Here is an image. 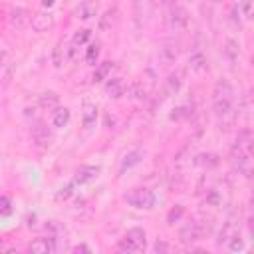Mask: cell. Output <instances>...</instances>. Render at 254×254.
<instances>
[{"label": "cell", "instance_id": "obj_2", "mask_svg": "<svg viewBox=\"0 0 254 254\" xmlns=\"http://www.w3.org/2000/svg\"><path fill=\"white\" fill-rule=\"evenodd\" d=\"M147 246V234L143 228L135 226V228H129L125 232V236L119 240L117 248L121 252H143Z\"/></svg>", "mask_w": 254, "mask_h": 254}, {"label": "cell", "instance_id": "obj_15", "mask_svg": "<svg viewBox=\"0 0 254 254\" xmlns=\"http://www.w3.org/2000/svg\"><path fill=\"white\" fill-rule=\"evenodd\" d=\"M125 81L121 79V77H113V79H109L107 81V85H105V91L113 97V99H119V97H123V93H125Z\"/></svg>", "mask_w": 254, "mask_h": 254}, {"label": "cell", "instance_id": "obj_19", "mask_svg": "<svg viewBox=\"0 0 254 254\" xmlns=\"http://www.w3.org/2000/svg\"><path fill=\"white\" fill-rule=\"evenodd\" d=\"M30 24H32V28H34L36 32H46V30L54 24V18H52L50 14H36Z\"/></svg>", "mask_w": 254, "mask_h": 254}, {"label": "cell", "instance_id": "obj_5", "mask_svg": "<svg viewBox=\"0 0 254 254\" xmlns=\"http://www.w3.org/2000/svg\"><path fill=\"white\" fill-rule=\"evenodd\" d=\"M234 234H240V216H238V212H232L228 218H226V222L222 224V228H220V232H218V244H226Z\"/></svg>", "mask_w": 254, "mask_h": 254}, {"label": "cell", "instance_id": "obj_6", "mask_svg": "<svg viewBox=\"0 0 254 254\" xmlns=\"http://www.w3.org/2000/svg\"><path fill=\"white\" fill-rule=\"evenodd\" d=\"M8 22H10V26H12V28H16V30H24V28H28V26H30V22H32V14H30L26 8L16 6V8H12V10H10Z\"/></svg>", "mask_w": 254, "mask_h": 254}, {"label": "cell", "instance_id": "obj_31", "mask_svg": "<svg viewBox=\"0 0 254 254\" xmlns=\"http://www.w3.org/2000/svg\"><path fill=\"white\" fill-rule=\"evenodd\" d=\"M238 8L246 20L252 18V0H238Z\"/></svg>", "mask_w": 254, "mask_h": 254}, {"label": "cell", "instance_id": "obj_38", "mask_svg": "<svg viewBox=\"0 0 254 254\" xmlns=\"http://www.w3.org/2000/svg\"><path fill=\"white\" fill-rule=\"evenodd\" d=\"M0 244H2V238H0Z\"/></svg>", "mask_w": 254, "mask_h": 254}, {"label": "cell", "instance_id": "obj_25", "mask_svg": "<svg viewBox=\"0 0 254 254\" xmlns=\"http://www.w3.org/2000/svg\"><path fill=\"white\" fill-rule=\"evenodd\" d=\"M89 36H91V32H89V30H77V32L73 34V38H71V46H75V48L85 46V44H87V40H89Z\"/></svg>", "mask_w": 254, "mask_h": 254}, {"label": "cell", "instance_id": "obj_4", "mask_svg": "<svg viewBox=\"0 0 254 254\" xmlns=\"http://www.w3.org/2000/svg\"><path fill=\"white\" fill-rule=\"evenodd\" d=\"M204 234V226L196 220H189L179 228V240L183 244H194L196 240H200Z\"/></svg>", "mask_w": 254, "mask_h": 254}, {"label": "cell", "instance_id": "obj_13", "mask_svg": "<svg viewBox=\"0 0 254 254\" xmlns=\"http://www.w3.org/2000/svg\"><path fill=\"white\" fill-rule=\"evenodd\" d=\"M141 159H143V151H139V149H135V151H129L123 159H121V165H119V173H125V171H129L131 167H135V165H139L141 163Z\"/></svg>", "mask_w": 254, "mask_h": 254}, {"label": "cell", "instance_id": "obj_30", "mask_svg": "<svg viewBox=\"0 0 254 254\" xmlns=\"http://www.w3.org/2000/svg\"><path fill=\"white\" fill-rule=\"evenodd\" d=\"M12 200L4 194H0V216H10L12 214Z\"/></svg>", "mask_w": 254, "mask_h": 254}, {"label": "cell", "instance_id": "obj_12", "mask_svg": "<svg viewBox=\"0 0 254 254\" xmlns=\"http://www.w3.org/2000/svg\"><path fill=\"white\" fill-rule=\"evenodd\" d=\"M177 56H179V50H177V46H175L173 42H167V44L159 50V62H161L163 65H171V64H175Z\"/></svg>", "mask_w": 254, "mask_h": 254}, {"label": "cell", "instance_id": "obj_34", "mask_svg": "<svg viewBox=\"0 0 254 254\" xmlns=\"http://www.w3.org/2000/svg\"><path fill=\"white\" fill-rule=\"evenodd\" d=\"M153 248H155V252H169L171 250V244H167L165 240H157Z\"/></svg>", "mask_w": 254, "mask_h": 254}, {"label": "cell", "instance_id": "obj_26", "mask_svg": "<svg viewBox=\"0 0 254 254\" xmlns=\"http://www.w3.org/2000/svg\"><path fill=\"white\" fill-rule=\"evenodd\" d=\"M64 62H65V44L64 42H58V46L54 50V65L60 67Z\"/></svg>", "mask_w": 254, "mask_h": 254}, {"label": "cell", "instance_id": "obj_33", "mask_svg": "<svg viewBox=\"0 0 254 254\" xmlns=\"http://www.w3.org/2000/svg\"><path fill=\"white\" fill-rule=\"evenodd\" d=\"M189 109H192V107H189V105H179L177 109H173L171 119H183V117H189V115H190Z\"/></svg>", "mask_w": 254, "mask_h": 254}, {"label": "cell", "instance_id": "obj_35", "mask_svg": "<svg viewBox=\"0 0 254 254\" xmlns=\"http://www.w3.org/2000/svg\"><path fill=\"white\" fill-rule=\"evenodd\" d=\"M71 252H91V248H89V246H85V244H77V246H73V248H71Z\"/></svg>", "mask_w": 254, "mask_h": 254}, {"label": "cell", "instance_id": "obj_8", "mask_svg": "<svg viewBox=\"0 0 254 254\" xmlns=\"http://www.w3.org/2000/svg\"><path fill=\"white\" fill-rule=\"evenodd\" d=\"M99 173H101V169H99L97 165H83V167H79V169L75 171L73 183H75V185H85V183L97 179Z\"/></svg>", "mask_w": 254, "mask_h": 254}, {"label": "cell", "instance_id": "obj_28", "mask_svg": "<svg viewBox=\"0 0 254 254\" xmlns=\"http://www.w3.org/2000/svg\"><path fill=\"white\" fill-rule=\"evenodd\" d=\"M75 187H77V185H75L73 181H71V183H67L65 187H62V189L58 190L56 198H58V200H67V198H69V196L73 194V189H75Z\"/></svg>", "mask_w": 254, "mask_h": 254}, {"label": "cell", "instance_id": "obj_17", "mask_svg": "<svg viewBox=\"0 0 254 254\" xmlns=\"http://www.w3.org/2000/svg\"><path fill=\"white\" fill-rule=\"evenodd\" d=\"M12 71V58L6 50H0V83H4L10 77Z\"/></svg>", "mask_w": 254, "mask_h": 254}, {"label": "cell", "instance_id": "obj_36", "mask_svg": "<svg viewBox=\"0 0 254 254\" xmlns=\"http://www.w3.org/2000/svg\"><path fill=\"white\" fill-rule=\"evenodd\" d=\"M54 4H56V0H42V6L44 8H52Z\"/></svg>", "mask_w": 254, "mask_h": 254}, {"label": "cell", "instance_id": "obj_10", "mask_svg": "<svg viewBox=\"0 0 254 254\" xmlns=\"http://www.w3.org/2000/svg\"><path fill=\"white\" fill-rule=\"evenodd\" d=\"M181 83H183V73L177 69V71H171L169 77L165 79V85H163V91H165V97L169 95H175L179 89H181Z\"/></svg>", "mask_w": 254, "mask_h": 254}, {"label": "cell", "instance_id": "obj_20", "mask_svg": "<svg viewBox=\"0 0 254 254\" xmlns=\"http://www.w3.org/2000/svg\"><path fill=\"white\" fill-rule=\"evenodd\" d=\"M58 101L60 99H58V95L54 91H46V93L40 95V107L46 109V111H54L58 107Z\"/></svg>", "mask_w": 254, "mask_h": 254}, {"label": "cell", "instance_id": "obj_37", "mask_svg": "<svg viewBox=\"0 0 254 254\" xmlns=\"http://www.w3.org/2000/svg\"><path fill=\"white\" fill-rule=\"evenodd\" d=\"M151 4L153 6H159V4H163V0H151Z\"/></svg>", "mask_w": 254, "mask_h": 254}, {"label": "cell", "instance_id": "obj_24", "mask_svg": "<svg viewBox=\"0 0 254 254\" xmlns=\"http://www.w3.org/2000/svg\"><path fill=\"white\" fill-rule=\"evenodd\" d=\"M204 202L208 206H220L222 204V194L218 192V189H208L206 196H204Z\"/></svg>", "mask_w": 254, "mask_h": 254}, {"label": "cell", "instance_id": "obj_14", "mask_svg": "<svg viewBox=\"0 0 254 254\" xmlns=\"http://www.w3.org/2000/svg\"><path fill=\"white\" fill-rule=\"evenodd\" d=\"M95 117H97V107H95V103H91V101H83V105H81V119H83V127H91L93 123H95Z\"/></svg>", "mask_w": 254, "mask_h": 254}, {"label": "cell", "instance_id": "obj_3", "mask_svg": "<svg viewBox=\"0 0 254 254\" xmlns=\"http://www.w3.org/2000/svg\"><path fill=\"white\" fill-rule=\"evenodd\" d=\"M123 198L127 200V204H131V206H135V208H145V210L153 208L155 202H157L155 194H153L149 189H145V187H135V189L127 190V192L123 194Z\"/></svg>", "mask_w": 254, "mask_h": 254}, {"label": "cell", "instance_id": "obj_29", "mask_svg": "<svg viewBox=\"0 0 254 254\" xmlns=\"http://www.w3.org/2000/svg\"><path fill=\"white\" fill-rule=\"evenodd\" d=\"M226 246H228V250H232V252H240V250H244V240H242L240 234H234V236L226 242Z\"/></svg>", "mask_w": 254, "mask_h": 254}, {"label": "cell", "instance_id": "obj_21", "mask_svg": "<svg viewBox=\"0 0 254 254\" xmlns=\"http://www.w3.org/2000/svg\"><path fill=\"white\" fill-rule=\"evenodd\" d=\"M111 69H113V64L111 62H101L95 67V71H93V83H99V81L107 79V75L111 73Z\"/></svg>", "mask_w": 254, "mask_h": 254}, {"label": "cell", "instance_id": "obj_27", "mask_svg": "<svg viewBox=\"0 0 254 254\" xmlns=\"http://www.w3.org/2000/svg\"><path fill=\"white\" fill-rule=\"evenodd\" d=\"M97 58H99V44L95 42V44H89L85 48V62L87 64H95Z\"/></svg>", "mask_w": 254, "mask_h": 254}, {"label": "cell", "instance_id": "obj_23", "mask_svg": "<svg viewBox=\"0 0 254 254\" xmlns=\"http://www.w3.org/2000/svg\"><path fill=\"white\" fill-rule=\"evenodd\" d=\"M194 165H198V167H216L218 165V157L216 155H212V153H202V155H196V159H194Z\"/></svg>", "mask_w": 254, "mask_h": 254}, {"label": "cell", "instance_id": "obj_16", "mask_svg": "<svg viewBox=\"0 0 254 254\" xmlns=\"http://www.w3.org/2000/svg\"><path fill=\"white\" fill-rule=\"evenodd\" d=\"M69 117H71V113H69L67 107H56L52 111V123H54V127H65L69 123Z\"/></svg>", "mask_w": 254, "mask_h": 254}, {"label": "cell", "instance_id": "obj_11", "mask_svg": "<svg viewBox=\"0 0 254 254\" xmlns=\"http://www.w3.org/2000/svg\"><path fill=\"white\" fill-rule=\"evenodd\" d=\"M28 250L36 252V254H48V252L56 250V242H54V238H36L28 244Z\"/></svg>", "mask_w": 254, "mask_h": 254}, {"label": "cell", "instance_id": "obj_32", "mask_svg": "<svg viewBox=\"0 0 254 254\" xmlns=\"http://www.w3.org/2000/svg\"><path fill=\"white\" fill-rule=\"evenodd\" d=\"M183 206H175V208H171L169 210V214H167V222L169 224H175L177 220H181V216H183Z\"/></svg>", "mask_w": 254, "mask_h": 254}, {"label": "cell", "instance_id": "obj_7", "mask_svg": "<svg viewBox=\"0 0 254 254\" xmlns=\"http://www.w3.org/2000/svg\"><path fill=\"white\" fill-rule=\"evenodd\" d=\"M32 141L36 143V147H40V149H46L48 145H50V141H52V133H50V129L40 121V123H36L34 127H32Z\"/></svg>", "mask_w": 254, "mask_h": 254}, {"label": "cell", "instance_id": "obj_18", "mask_svg": "<svg viewBox=\"0 0 254 254\" xmlns=\"http://www.w3.org/2000/svg\"><path fill=\"white\" fill-rule=\"evenodd\" d=\"M75 14H77V18H81V20H89V18H93V16L97 14V4L85 0V2H81V4L75 8Z\"/></svg>", "mask_w": 254, "mask_h": 254}, {"label": "cell", "instance_id": "obj_9", "mask_svg": "<svg viewBox=\"0 0 254 254\" xmlns=\"http://www.w3.org/2000/svg\"><path fill=\"white\" fill-rule=\"evenodd\" d=\"M189 67L194 71V73H204L208 69V62H206V56L202 50H192L190 56H189Z\"/></svg>", "mask_w": 254, "mask_h": 254}, {"label": "cell", "instance_id": "obj_22", "mask_svg": "<svg viewBox=\"0 0 254 254\" xmlns=\"http://www.w3.org/2000/svg\"><path fill=\"white\" fill-rule=\"evenodd\" d=\"M222 52H224V56H226L228 64H234V62L238 60V44H236L234 40H226V42H224Z\"/></svg>", "mask_w": 254, "mask_h": 254}, {"label": "cell", "instance_id": "obj_1", "mask_svg": "<svg viewBox=\"0 0 254 254\" xmlns=\"http://www.w3.org/2000/svg\"><path fill=\"white\" fill-rule=\"evenodd\" d=\"M212 111L220 123L234 119V87L228 79H218L212 89Z\"/></svg>", "mask_w": 254, "mask_h": 254}]
</instances>
